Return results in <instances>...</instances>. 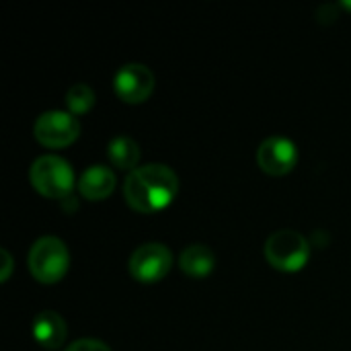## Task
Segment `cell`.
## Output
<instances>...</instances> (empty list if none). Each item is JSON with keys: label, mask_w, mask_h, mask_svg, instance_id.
I'll return each mask as SVG.
<instances>
[{"label": "cell", "mask_w": 351, "mask_h": 351, "mask_svg": "<svg viewBox=\"0 0 351 351\" xmlns=\"http://www.w3.org/2000/svg\"><path fill=\"white\" fill-rule=\"evenodd\" d=\"M179 191V177L167 165L152 162L134 169L123 185L130 208L140 214H154L171 206Z\"/></svg>", "instance_id": "6da1fadb"}, {"label": "cell", "mask_w": 351, "mask_h": 351, "mask_svg": "<svg viewBox=\"0 0 351 351\" xmlns=\"http://www.w3.org/2000/svg\"><path fill=\"white\" fill-rule=\"evenodd\" d=\"M29 181L43 197L49 199H68L76 183L70 162L53 154L33 160L29 169Z\"/></svg>", "instance_id": "7a4b0ae2"}, {"label": "cell", "mask_w": 351, "mask_h": 351, "mask_svg": "<svg viewBox=\"0 0 351 351\" xmlns=\"http://www.w3.org/2000/svg\"><path fill=\"white\" fill-rule=\"evenodd\" d=\"M27 265L37 282L56 284L68 274L70 267L68 247L58 237H41L31 245L27 255Z\"/></svg>", "instance_id": "3957f363"}, {"label": "cell", "mask_w": 351, "mask_h": 351, "mask_svg": "<svg viewBox=\"0 0 351 351\" xmlns=\"http://www.w3.org/2000/svg\"><path fill=\"white\" fill-rule=\"evenodd\" d=\"M263 251L271 267L280 271H300L311 257L308 241L300 232L290 230V228L274 232L267 239Z\"/></svg>", "instance_id": "277c9868"}, {"label": "cell", "mask_w": 351, "mask_h": 351, "mask_svg": "<svg viewBox=\"0 0 351 351\" xmlns=\"http://www.w3.org/2000/svg\"><path fill=\"white\" fill-rule=\"evenodd\" d=\"M33 134L47 148H64L78 138L80 123L70 111H45L35 119Z\"/></svg>", "instance_id": "5b68a950"}, {"label": "cell", "mask_w": 351, "mask_h": 351, "mask_svg": "<svg viewBox=\"0 0 351 351\" xmlns=\"http://www.w3.org/2000/svg\"><path fill=\"white\" fill-rule=\"evenodd\" d=\"M173 265V255L167 245L146 243L140 245L130 257V274L134 280L142 284L160 282Z\"/></svg>", "instance_id": "8992f818"}, {"label": "cell", "mask_w": 351, "mask_h": 351, "mask_svg": "<svg viewBox=\"0 0 351 351\" xmlns=\"http://www.w3.org/2000/svg\"><path fill=\"white\" fill-rule=\"evenodd\" d=\"M113 90L123 103H144L154 90V74L144 64H123L113 76Z\"/></svg>", "instance_id": "52a82bcc"}, {"label": "cell", "mask_w": 351, "mask_h": 351, "mask_svg": "<svg viewBox=\"0 0 351 351\" xmlns=\"http://www.w3.org/2000/svg\"><path fill=\"white\" fill-rule=\"evenodd\" d=\"M298 162V148L286 136H269L257 150V165L267 175L280 177L290 173Z\"/></svg>", "instance_id": "ba28073f"}, {"label": "cell", "mask_w": 351, "mask_h": 351, "mask_svg": "<svg viewBox=\"0 0 351 351\" xmlns=\"http://www.w3.org/2000/svg\"><path fill=\"white\" fill-rule=\"evenodd\" d=\"M31 333H33L35 341L41 348H45V350H58L66 341L68 327H66V321L58 313H53V311H41L33 319Z\"/></svg>", "instance_id": "9c48e42d"}, {"label": "cell", "mask_w": 351, "mask_h": 351, "mask_svg": "<svg viewBox=\"0 0 351 351\" xmlns=\"http://www.w3.org/2000/svg\"><path fill=\"white\" fill-rule=\"evenodd\" d=\"M115 173L111 167L107 165H93L88 167L80 179H78V191L82 197L90 199V202H99L111 195V191L115 189Z\"/></svg>", "instance_id": "30bf717a"}, {"label": "cell", "mask_w": 351, "mask_h": 351, "mask_svg": "<svg viewBox=\"0 0 351 351\" xmlns=\"http://www.w3.org/2000/svg\"><path fill=\"white\" fill-rule=\"evenodd\" d=\"M179 267L183 269L185 276L199 280V278H206V276H210L214 271L216 255L206 245H189V247H185L181 251Z\"/></svg>", "instance_id": "8fae6325"}, {"label": "cell", "mask_w": 351, "mask_h": 351, "mask_svg": "<svg viewBox=\"0 0 351 351\" xmlns=\"http://www.w3.org/2000/svg\"><path fill=\"white\" fill-rule=\"evenodd\" d=\"M107 154H109V160L111 165H115L117 169H123V171H134L138 169V160H140V146L136 140L128 138V136H117L109 142V148H107Z\"/></svg>", "instance_id": "7c38bea8"}, {"label": "cell", "mask_w": 351, "mask_h": 351, "mask_svg": "<svg viewBox=\"0 0 351 351\" xmlns=\"http://www.w3.org/2000/svg\"><path fill=\"white\" fill-rule=\"evenodd\" d=\"M66 105L72 115H84L95 105V90L86 82H76L66 90Z\"/></svg>", "instance_id": "4fadbf2b"}, {"label": "cell", "mask_w": 351, "mask_h": 351, "mask_svg": "<svg viewBox=\"0 0 351 351\" xmlns=\"http://www.w3.org/2000/svg\"><path fill=\"white\" fill-rule=\"evenodd\" d=\"M66 351H111L109 346H105L99 339H78L72 346H68Z\"/></svg>", "instance_id": "5bb4252c"}, {"label": "cell", "mask_w": 351, "mask_h": 351, "mask_svg": "<svg viewBox=\"0 0 351 351\" xmlns=\"http://www.w3.org/2000/svg\"><path fill=\"white\" fill-rule=\"evenodd\" d=\"M0 259H2V271H0V282H6L12 271V257L6 249H0Z\"/></svg>", "instance_id": "9a60e30c"}, {"label": "cell", "mask_w": 351, "mask_h": 351, "mask_svg": "<svg viewBox=\"0 0 351 351\" xmlns=\"http://www.w3.org/2000/svg\"><path fill=\"white\" fill-rule=\"evenodd\" d=\"M343 6H346V8H350V10H351V2H343Z\"/></svg>", "instance_id": "2e32d148"}]
</instances>
